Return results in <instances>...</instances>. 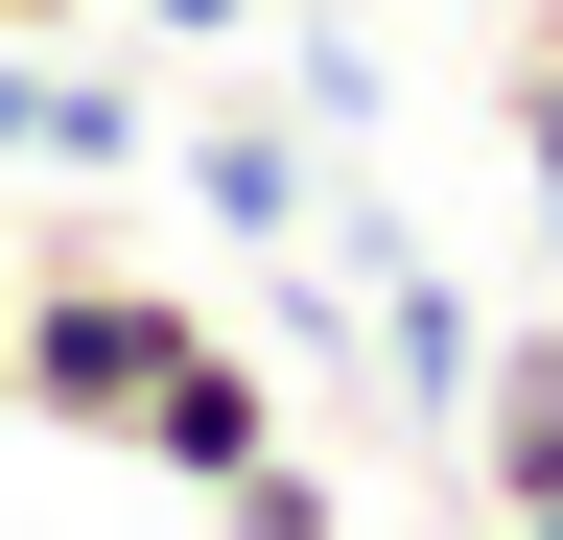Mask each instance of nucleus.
Returning <instances> with one entry per match:
<instances>
[{"label": "nucleus", "mask_w": 563, "mask_h": 540, "mask_svg": "<svg viewBox=\"0 0 563 540\" xmlns=\"http://www.w3.org/2000/svg\"><path fill=\"white\" fill-rule=\"evenodd\" d=\"M118 24H165V47H235V24H258V0H118Z\"/></svg>", "instance_id": "nucleus-8"}, {"label": "nucleus", "mask_w": 563, "mask_h": 540, "mask_svg": "<svg viewBox=\"0 0 563 540\" xmlns=\"http://www.w3.org/2000/svg\"><path fill=\"white\" fill-rule=\"evenodd\" d=\"M165 188L211 212V258H306L329 142H306V95H188V118H165Z\"/></svg>", "instance_id": "nucleus-2"}, {"label": "nucleus", "mask_w": 563, "mask_h": 540, "mask_svg": "<svg viewBox=\"0 0 563 540\" xmlns=\"http://www.w3.org/2000/svg\"><path fill=\"white\" fill-rule=\"evenodd\" d=\"M446 447H470V494H493V517H540V494H563V329H493Z\"/></svg>", "instance_id": "nucleus-4"}, {"label": "nucleus", "mask_w": 563, "mask_h": 540, "mask_svg": "<svg viewBox=\"0 0 563 540\" xmlns=\"http://www.w3.org/2000/svg\"><path fill=\"white\" fill-rule=\"evenodd\" d=\"M0 165L118 188V165H165V95H141L118 47H0Z\"/></svg>", "instance_id": "nucleus-3"}, {"label": "nucleus", "mask_w": 563, "mask_h": 540, "mask_svg": "<svg viewBox=\"0 0 563 540\" xmlns=\"http://www.w3.org/2000/svg\"><path fill=\"white\" fill-rule=\"evenodd\" d=\"M211 540H352V494L306 447H235V470H211Z\"/></svg>", "instance_id": "nucleus-6"}, {"label": "nucleus", "mask_w": 563, "mask_h": 540, "mask_svg": "<svg viewBox=\"0 0 563 540\" xmlns=\"http://www.w3.org/2000/svg\"><path fill=\"white\" fill-rule=\"evenodd\" d=\"M47 24H118V0H0V47H47Z\"/></svg>", "instance_id": "nucleus-9"}, {"label": "nucleus", "mask_w": 563, "mask_h": 540, "mask_svg": "<svg viewBox=\"0 0 563 540\" xmlns=\"http://www.w3.org/2000/svg\"><path fill=\"white\" fill-rule=\"evenodd\" d=\"M188 329H211V306L165 283V258H118V235H0V399H24V423L141 447V399H165Z\"/></svg>", "instance_id": "nucleus-1"}, {"label": "nucleus", "mask_w": 563, "mask_h": 540, "mask_svg": "<svg viewBox=\"0 0 563 540\" xmlns=\"http://www.w3.org/2000/svg\"><path fill=\"white\" fill-rule=\"evenodd\" d=\"M235 447H282V353H235V329H188V353H165V399H141V470H188V494H211Z\"/></svg>", "instance_id": "nucleus-5"}, {"label": "nucleus", "mask_w": 563, "mask_h": 540, "mask_svg": "<svg viewBox=\"0 0 563 540\" xmlns=\"http://www.w3.org/2000/svg\"><path fill=\"white\" fill-rule=\"evenodd\" d=\"M493 118H517V165H540V212H563V24H517V71H493Z\"/></svg>", "instance_id": "nucleus-7"}, {"label": "nucleus", "mask_w": 563, "mask_h": 540, "mask_svg": "<svg viewBox=\"0 0 563 540\" xmlns=\"http://www.w3.org/2000/svg\"><path fill=\"white\" fill-rule=\"evenodd\" d=\"M517 540H563V494H540V517H517Z\"/></svg>", "instance_id": "nucleus-10"}]
</instances>
